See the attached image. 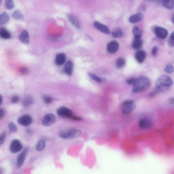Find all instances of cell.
<instances>
[{
	"label": "cell",
	"mask_w": 174,
	"mask_h": 174,
	"mask_svg": "<svg viewBox=\"0 0 174 174\" xmlns=\"http://www.w3.org/2000/svg\"><path fill=\"white\" fill-rule=\"evenodd\" d=\"M28 152V149L27 148H25L18 156L16 162V166L18 169L21 168L24 164L27 156Z\"/></svg>",
	"instance_id": "cell-9"
},
{
	"label": "cell",
	"mask_w": 174,
	"mask_h": 174,
	"mask_svg": "<svg viewBox=\"0 0 174 174\" xmlns=\"http://www.w3.org/2000/svg\"><path fill=\"white\" fill-rule=\"evenodd\" d=\"M3 98L2 95L0 94V105H2V102Z\"/></svg>",
	"instance_id": "cell-43"
},
{
	"label": "cell",
	"mask_w": 174,
	"mask_h": 174,
	"mask_svg": "<svg viewBox=\"0 0 174 174\" xmlns=\"http://www.w3.org/2000/svg\"><path fill=\"white\" fill-rule=\"evenodd\" d=\"M67 18L73 25L78 29L80 28L81 27L80 22L76 16L73 15H69Z\"/></svg>",
	"instance_id": "cell-18"
},
{
	"label": "cell",
	"mask_w": 174,
	"mask_h": 174,
	"mask_svg": "<svg viewBox=\"0 0 174 174\" xmlns=\"http://www.w3.org/2000/svg\"><path fill=\"white\" fill-rule=\"evenodd\" d=\"M20 72L22 75H27L29 74L30 71L26 67H23L21 69Z\"/></svg>",
	"instance_id": "cell-37"
},
{
	"label": "cell",
	"mask_w": 174,
	"mask_h": 174,
	"mask_svg": "<svg viewBox=\"0 0 174 174\" xmlns=\"http://www.w3.org/2000/svg\"><path fill=\"white\" fill-rule=\"evenodd\" d=\"M20 100V98L18 95H15L11 98V102L13 103L18 102Z\"/></svg>",
	"instance_id": "cell-36"
},
{
	"label": "cell",
	"mask_w": 174,
	"mask_h": 174,
	"mask_svg": "<svg viewBox=\"0 0 174 174\" xmlns=\"http://www.w3.org/2000/svg\"><path fill=\"white\" fill-rule=\"evenodd\" d=\"M13 17L18 20L24 21V16L21 12L20 10H17L13 12L12 14Z\"/></svg>",
	"instance_id": "cell-25"
},
{
	"label": "cell",
	"mask_w": 174,
	"mask_h": 174,
	"mask_svg": "<svg viewBox=\"0 0 174 174\" xmlns=\"http://www.w3.org/2000/svg\"><path fill=\"white\" fill-rule=\"evenodd\" d=\"M10 131L12 132H15L17 131L18 128L15 123L11 122L8 125Z\"/></svg>",
	"instance_id": "cell-34"
},
{
	"label": "cell",
	"mask_w": 174,
	"mask_h": 174,
	"mask_svg": "<svg viewBox=\"0 0 174 174\" xmlns=\"http://www.w3.org/2000/svg\"><path fill=\"white\" fill-rule=\"evenodd\" d=\"M136 80V78H130L126 80V82L129 85H133L135 82Z\"/></svg>",
	"instance_id": "cell-39"
},
{
	"label": "cell",
	"mask_w": 174,
	"mask_h": 174,
	"mask_svg": "<svg viewBox=\"0 0 174 174\" xmlns=\"http://www.w3.org/2000/svg\"><path fill=\"white\" fill-rule=\"evenodd\" d=\"M143 42L141 38L135 37L132 44L133 48L134 49H139L141 48Z\"/></svg>",
	"instance_id": "cell-22"
},
{
	"label": "cell",
	"mask_w": 174,
	"mask_h": 174,
	"mask_svg": "<svg viewBox=\"0 0 174 174\" xmlns=\"http://www.w3.org/2000/svg\"><path fill=\"white\" fill-rule=\"evenodd\" d=\"M82 133L80 130L76 129H71L60 132L59 136L64 139H71L77 138Z\"/></svg>",
	"instance_id": "cell-2"
},
{
	"label": "cell",
	"mask_w": 174,
	"mask_h": 174,
	"mask_svg": "<svg viewBox=\"0 0 174 174\" xmlns=\"http://www.w3.org/2000/svg\"><path fill=\"white\" fill-rule=\"evenodd\" d=\"M56 118L54 114H49L45 115L42 121V124L45 126H50L56 122Z\"/></svg>",
	"instance_id": "cell-7"
},
{
	"label": "cell",
	"mask_w": 174,
	"mask_h": 174,
	"mask_svg": "<svg viewBox=\"0 0 174 174\" xmlns=\"http://www.w3.org/2000/svg\"><path fill=\"white\" fill-rule=\"evenodd\" d=\"M57 113L59 116L71 119L73 115L71 109L65 106H62L59 108L57 109Z\"/></svg>",
	"instance_id": "cell-6"
},
{
	"label": "cell",
	"mask_w": 174,
	"mask_h": 174,
	"mask_svg": "<svg viewBox=\"0 0 174 174\" xmlns=\"http://www.w3.org/2000/svg\"><path fill=\"white\" fill-rule=\"evenodd\" d=\"M6 136V133L5 132H3L0 134V146L5 142Z\"/></svg>",
	"instance_id": "cell-35"
},
{
	"label": "cell",
	"mask_w": 174,
	"mask_h": 174,
	"mask_svg": "<svg viewBox=\"0 0 174 174\" xmlns=\"http://www.w3.org/2000/svg\"><path fill=\"white\" fill-rule=\"evenodd\" d=\"M158 49L156 46H154L152 50V55L153 56H156L158 52Z\"/></svg>",
	"instance_id": "cell-40"
},
{
	"label": "cell",
	"mask_w": 174,
	"mask_h": 174,
	"mask_svg": "<svg viewBox=\"0 0 174 174\" xmlns=\"http://www.w3.org/2000/svg\"><path fill=\"white\" fill-rule=\"evenodd\" d=\"M74 65L72 61H68L66 63L64 67V71L65 73L70 76L72 74Z\"/></svg>",
	"instance_id": "cell-20"
},
{
	"label": "cell",
	"mask_w": 174,
	"mask_h": 174,
	"mask_svg": "<svg viewBox=\"0 0 174 174\" xmlns=\"http://www.w3.org/2000/svg\"><path fill=\"white\" fill-rule=\"evenodd\" d=\"M119 44L117 42L115 41H112L108 44L107 45V51L111 54H114L118 50Z\"/></svg>",
	"instance_id": "cell-11"
},
{
	"label": "cell",
	"mask_w": 174,
	"mask_h": 174,
	"mask_svg": "<svg viewBox=\"0 0 174 174\" xmlns=\"http://www.w3.org/2000/svg\"><path fill=\"white\" fill-rule=\"evenodd\" d=\"M9 19V16L7 12H4L0 14V24H7Z\"/></svg>",
	"instance_id": "cell-23"
},
{
	"label": "cell",
	"mask_w": 174,
	"mask_h": 174,
	"mask_svg": "<svg viewBox=\"0 0 174 174\" xmlns=\"http://www.w3.org/2000/svg\"><path fill=\"white\" fill-rule=\"evenodd\" d=\"M173 84L172 81L171 79L167 75H162L157 80L156 84V86H161L169 88Z\"/></svg>",
	"instance_id": "cell-3"
},
{
	"label": "cell",
	"mask_w": 174,
	"mask_h": 174,
	"mask_svg": "<svg viewBox=\"0 0 174 174\" xmlns=\"http://www.w3.org/2000/svg\"><path fill=\"white\" fill-rule=\"evenodd\" d=\"M5 5L8 10L12 9L15 7L14 2L12 0H7L5 1Z\"/></svg>",
	"instance_id": "cell-31"
},
{
	"label": "cell",
	"mask_w": 174,
	"mask_h": 174,
	"mask_svg": "<svg viewBox=\"0 0 174 174\" xmlns=\"http://www.w3.org/2000/svg\"><path fill=\"white\" fill-rule=\"evenodd\" d=\"M154 32L157 37L161 39H165L167 37L168 33V31L162 27H157L154 29Z\"/></svg>",
	"instance_id": "cell-10"
},
{
	"label": "cell",
	"mask_w": 174,
	"mask_h": 174,
	"mask_svg": "<svg viewBox=\"0 0 174 174\" xmlns=\"http://www.w3.org/2000/svg\"><path fill=\"white\" fill-rule=\"evenodd\" d=\"M136 108L133 101L127 100L122 104L121 112L124 114H129L132 112Z\"/></svg>",
	"instance_id": "cell-4"
},
{
	"label": "cell",
	"mask_w": 174,
	"mask_h": 174,
	"mask_svg": "<svg viewBox=\"0 0 174 174\" xmlns=\"http://www.w3.org/2000/svg\"><path fill=\"white\" fill-rule=\"evenodd\" d=\"M149 79L144 76H141L136 78L135 82L133 85L132 91L134 92H139L144 91L150 86Z\"/></svg>",
	"instance_id": "cell-1"
},
{
	"label": "cell",
	"mask_w": 174,
	"mask_h": 174,
	"mask_svg": "<svg viewBox=\"0 0 174 174\" xmlns=\"http://www.w3.org/2000/svg\"><path fill=\"white\" fill-rule=\"evenodd\" d=\"M10 33L4 28H0V38L5 40H8L11 38Z\"/></svg>",
	"instance_id": "cell-21"
},
{
	"label": "cell",
	"mask_w": 174,
	"mask_h": 174,
	"mask_svg": "<svg viewBox=\"0 0 174 174\" xmlns=\"http://www.w3.org/2000/svg\"><path fill=\"white\" fill-rule=\"evenodd\" d=\"M0 174H2V171L1 169H0Z\"/></svg>",
	"instance_id": "cell-46"
},
{
	"label": "cell",
	"mask_w": 174,
	"mask_h": 174,
	"mask_svg": "<svg viewBox=\"0 0 174 174\" xmlns=\"http://www.w3.org/2000/svg\"><path fill=\"white\" fill-rule=\"evenodd\" d=\"M5 114V111L4 109H0V119L3 118Z\"/></svg>",
	"instance_id": "cell-41"
},
{
	"label": "cell",
	"mask_w": 174,
	"mask_h": 174,
	"mask_svg": "<svg viewBox=\"0 0 174 174\" xmlns=\"http://www.w3.org/2000/svg\"><path fill=\"white\" fill-rule=\"evenodd\" d=\"M66 56L64 53H59L56 55L55 62L56 65L58 66L62 65L65 62Z\"/></svg>",
	"instance_id": "cell-14"
},
{
	"label": "cell",
	"mask_w": 174,
	"mask_h": 174,
	"mask_svg": "<svg viewBox=\"0 0 174 174\" xmlns=\"http://www.w3.org/2000/svg\"><path fill=\"white\" fill-rule=\"evenodd\" d=\"M2 1H1V0H0V6H1V5L2 4Z\"/></svg>",
	"instance_id": "cell-45"
},
{
	"label": "cell",
	"mask_w": 174,
	"mask_h": 174,
	"mask_svg": "<svg viewBox=\"0 0 174 174\" xmlns=\"http://www.w3.org/2000/svg\"><path fill=\"white\" fill-rule=\"evenodd\" d=\"M125 64V61L124 59L119 58L116 62V67L117 68L120 69L124 67Z\"/></svg>",
	"instance_id": "cell-29"
},
{
	"label": "cell",
	"mask_w": 174,
	"mask_h": 174,
	"mask_svg": "<svg viewBox=\"0 0 174 174\" xmlns=\"http://www.w3.org/2000/svg\"><path fill=\"white\" fill-rule=\"evenodd\" d=\"M112 34L115 37L120 38L122 37L123 32L121 29L118 28L114 30L112 32Z\"/></svg>",
	"instance_id": "cell-30"
},
{
	"label": "cell",
	"mask_w": 174,
	"mask_h": 174,
	"mask_svg": "<svg viewBox=\"0 0 174 174\" xmlns=\"http://www.w3.org/2000/svg\"><path fill=\"white\" fill-rule=\"evenodd\" d=\"M144 18V15L141 13H137L132 15L129 18V21L132 24L136 23L141 21Z\"/></svg>",
	"instance_id": "cell-16"
},
{
	"label": "cell",
	"mask_w": 174,
	"mask_h": 174,
	"mask_svg": "<svg viewBox=\"0 0 174 174\" xmlns=\"http://www.w3.org/2000/svg\"><path fill=\"white\" fill-rule=\"evenodd\" d=\"M22 148V146L20 141L18 139H14L10 145V152L12 153H18L21 150Z\"/></svg>",
	"instance_id": "cell-5"
},
{
	"label": "cell",
	"mask_w": 174,
	"mask_h": 174,
	"mask_svg": "<svg viewBox=\"0 0 174 174\" xmlns=\"http://www.w3.org/2000/svg\"><path fill=\"white\" fill-rule=\"evenodd\" d=\"M71 119L75 120H81L82 119L81 118L73 115Z\"/></svg>",
	"instance_id": "cell-42"
},
{
	"label": "cell",
	"mask_w": 174,
	"mask_h": 174,
	"mask_svg": "<svg viewBox=\"0 0 174 174\" xmlns=\"http://www.w3.org/2000/svg\"><path fill=\"white\" fill-rule=\"evenodd\" d=\"M174 15H173V16H172V22H173V23H174Z\"/></svg>",
	"instance_id": "cell-44"
},
{
	"label": "cell",
	"mask_w": 174,
	"mask_h": 174,
	"mask_svg": "<svg viewBox=\"0 0 174 174\" xmlns=\"http://www.w3.org/2000/svg\"><path fill=\"white\" fill-rule=\"evenodd\" d=\"M34 102V99L30 95H28L25 96L22 100V104L24 107H28L32 105Z\"/></svg>",
	"instance_id": "cell-19"
},
{
	"label": "cell",
	"mask_w": 174,
	"mask_h": 174,
	"mask_svg": "<svg viewBox=\"0 0 174 174\" xmlns=\"http://www.w3.org/2000/svg\"><path fill=\"white\" fill-rule=\"evenodd\" d=\"M146 57V54L143 50H139L137 51L135 55L136 60L139 63H142L144 61Z\"/></svg>",
	"instance_id": "cell-17"
},
{
	"label": "cell",
	"mask_w": 174,
	"mask_h": 174,
	"mask_svg": "<svg viewBox=\"0 0 174 174\" xmlns=\"http://www.w3.org/2000/svg\"><path fill=\"white\" fill-rule=\"evenodd\" d=\"M19 39L22 42L25 44H28L30 39L28 32L26 30H24L19 35Z\"/></svg>",
	"instance_id": "cell-15"
},
{
	"label": "cell",
	"mask_w": 174,
	"mask_h": 174,
	"mask_svg": "<svg viewBox=\"0 0 174 174\" xmlns=\"http://www.w3.org/2000/svg\"><path fill=\"white\" fill-rule=\"evenodd\" d=\"M164 71L168 74L172 73L174 71V67L172 64H169L165 67Z\"/></svg>",
	"instance_id": "cell-33"
},
{
	"label": "cell",
	"mask_w": 174,
	"mask_h": 174,
	"mask_svg": "<svg viewBox=\"0 0 174 174\" xmlns=\"http://www.w3.org/2000/svg\"><path fill=\"white\" fill-rule=\"evenodd\" d=\"M132 32L135 37L141 38L142 32L141 29L137 26H134L132 28Z\"/></svg>",
	"instance_id": "cell-28"
},
{
	"label": "cell",
	"mask_w": 174,
	"mask_h": 174,
	"mask_svg": "<svg viewBox=\"0 0 174 174\" xmlns=\"http://www.w3.org/2000/svg\"><path fill=\"white\" fill-rule=\"evenodd\" d=\"M162 4L168 9H172L174 7V3L172 0H164L162 1Z\"/></svg>",
	"instance_id": "cell-26"
},
{
	"label": "cell",
	"mask_w": 174,
	"mask_h": 174,
	"mask_svg": "<svg viewBox=\"0 0 174 174\" xmlns=\"http://www.w3.org/2000/svg\"><path fill=\"white\" fill-rule=\"evenodd\" d=\"M94 25L95 28L100 32L106 35H109L110 33L109 28L105 25L96 21L94 22Z\"/></svg>",
	"instance_id": "cell-13"
},
{
	"label": "cell",
	"mask_w": 174,
	"mask_h": 174,
	"mask_svg": "<svg viewBox=\"0 0 174 174\" xmlns=\"http://www.w3.org/2000/svg\"><path fill=\"white\" fill-rule=\"evenodd\" d=\"M46 146V142L44 139L39 140L36 146V150L38 152L43 151Z\"/></svg>",
	"instance_id": "cell-24"
},
{
	"label": "cell",
	"mask_w": 174,
	"mask_h": 174,
	"mask_svg": "<svg viewBox=\"0 0 174 174\" xmlns=\"http://www.w3.org/2000/svg\"><path fill=\"white\" fill-rule=\"evenodd\" d=\"M88 75L92 80L98 83H100L103 82H105L106 81V80L105 78H101L97 76L96 75L92 73L91 72L88 73Z\"/></svg>",
	"instance_id": "cell-27"
},
{
	"label": "cell",
	"mask_w": 174,
	"mask_h": 174,
	"mask_svg": "<svg viewBox=\"0 0 174 174\" xmlns=\"http://www.w3.org/2000/svg\"><path fill=\"white\" fill-rule=\"evenodd\" d=\"M43 100L45 103L47 105L52 103L53 101V98L47 95H44L43 96Z\"/></svg>",
	"instance_id": "cell-32"
},
{
	"label": "cell",
	"mask_w": 174,
	"mask_h": 174,
	"mask_svg": "<svg viewBox=\"0 0 174 174\" xmlns=\"http://www.w3.org/2000/svg\"><path fill=\"white\" fill-rule=\"evenodd\" d=\"M32 119L29 115H24L19 117L18 120L19 124L24 126H29L32 124Z\"/></svg>",
	"instance_id": "cell-8"
},
{
	"label": "cell",
	"mask_w": 174,
	"mask_h": 174,
	"mask_svg": "<svg viewBox=\"0 0 174 174\" xmlns=\"http://www.w3.org/2000/svg\"><path fill=\"white\" fill-rule=\"evenodd\" d=\"M174 32H173L171 34L169 40V44L170 46L173 47L174 46Z\"/></svg>",
	"instance_id": "cell-38"
},
{
	"label": "cell",
	"mask_w": 174,
	"mask_h": 174,
	"mask_svg": "<svg viewBox=\"0 0 174 174\" xmlns=\"http://www.w3.org/2000/svg\"><path fill=\"white\" fill-rule=\"evenodd\" d=\"M152 124L151 120L147 118L142 119L139 122V127L144 129L151 128L152 127Z\"/></svg>",
	"instance_id": "cell-12"
}]
</instances>
